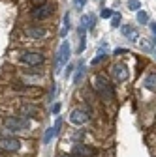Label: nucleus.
<instances>
[{"label": "nucleus", "instance_id": "obj_29", "mask_svg": "<svg viewBox=\"0 0 156 157\" xmlns=\"http://www.w3.org/2000/svg\"><path fill=\"white\" fill-rule=\"evenodd\" d=\"M149 26H150V30H152V34H154V36H156V23H150V25H149Z\"/></svg>", "mask_w": 156, "mask_h": 157}, {"label": "nucleus", "instance_id": "obj_27", "mask_svg": "<svg viewBox=\"0 0 156 157\" xmlns=\"http://www.w3.org/2000/svg\"><path fill=\"white\" fill-rule=\"evenodd\" d=\"M32 2H34V6H42V4L47 2V0H32Z\"/></svg>", "mask_w": 156, "mask_h": 157}, {"label": "nucleus", "instance_id": "obj_4", "mask_svg": "<svg viewBox=\"0 0 156 157\" xmlns=\"http://www.w3.org/2000/svg\"><path fill=\"white\" fill-rule=\"evenodd\" d=\"M70 54H72L70 43H68V41H62L60 47H58L56 58H55V73H60V69H62V67L68 64V60H70Z\"/></svg>", "mask_w": 156, "mask_h": 157}, {"label": "nucleus", "instance_id": "obj_25", "mask_svg": "<svg viewBox=\"0 0 156 157\" xmlns=\"http://www.w3.org/2000/svg\"><path fill=\"white\" fill-rule=\"evenodd\" d=\"M72 71H73V66H68V67H66V73H64V77L68 78V77L72 75Z\"/></svg>", "mask_w": 156, "mask_h": 157}, {"label": "nucleus", "instance_id": "obj_28", "mask_svg": "<svg viewBox=\"0 0 156 157\" xmlns=\"http://www.w3.org/2000/svg\"><path fill=\"white\" fill-rule=\"evenodd\" d=\"M124 52L128 54V51H124V49H115V54H124Z\"/></svg>", "mask_w": 156, "mask_h": 157}, {"label": "nucleus", "instance_id": "obj_3", "mask_svg": "<svg viewBox=\"0 0 156 157\" xmlns=\"http://www.w3.org/2000/svg\"><path fill=\"white\" fill-rule=\"evenodd\" d=\"M17 58H19V62H21V64L30 66V67L42 66V64L45 62V56H43V52H40V51H21Z\"/></svg>", "mask_w": 156, "mask_h": 157}, {"label": "nucleus", "instance_id": "obj_12", "mask_svg": "<svg viewBox=\"0 0 156 157\" xmlns=\"http://www.w3.org/2000/svg\"><path fill=\"white\" fill-rule=\"evenodd\" d=\"M121 32H122V36H126L130 41H138L139 39V34H138V30L135 28H132L130 25H124L122 28H121Z\"/></svg>", "mask_w": 156, "mask_h": 157}, {"label": "nucleus", "instance_id": "obj_13", "mask_svg": "<svg viewBox=\"0 0 156 157\" xmlns=\"http://www.w3.org/2000/svg\"><path fill=\"white\" fill-rule=\"evenodd\" d=\"M94 25H96V17H94L92 13H88V15H83V17H81L79 26H83L85 30H92V28H94Z\"/></svg>", "mask_w": 156, "mask_h": 157}, {"label": "nucleus", "instance_id": "obj_1", "mask_svg": "<svg viewBox=\"0 0 156 157\" xmlns=\"http://www.w3.org/2000/svg\"><path fill=\"white\" fill-rule=\"evenodd\" d=\"M92 88H94L96 95H98L104 103L113 101V86H111V81L105 75H100V73L94 75L92 77Z\"/></svg>", "mask_w": 156, "mask_h": 157}, {"label": "nucleus", "instance_id": "obj_9", "mask_svg": "<svg viewBox=\"0 0 156 157\" xmlns=\"http://www.w3.org/2000/svg\"><path fill=\"white\" fill-rule=\"evenodd\" d=\"M72 155H73V157H94V155H96V150L90 148L88 144L77 142V144H73V148H72Z\"/></svg>", "mask_w": 156, "mask_h": 157}, {"label": "nucleus", "instance_id": "obj_6", "mask_svg": "<svg viewBox=\"0 0 156 157\" xmlns=\"http://www.w3.org/2000/svg\"><path fill=\"white\" fill-rule=\"evenodd\" d=\"M53 13H55V4L45 2V4H42V6H36V8L32 10L30 17L34 19V21H45V19H49Z\"/></svg>", "mask_w": 156, "mask_h": 157}, {"label": "nucleus", "instance_id": "obj_30", "mask_svg": "<svg viewBox=\"0 0 156 157\" xmlns=\"http://www.w3.org/2000/svg\"><path fill=\"white\" fill-rule=\"evenodd\" d=\"M56 157H73V155H68V153H58Z\"/></svg>", "mask_w": 156, "mask_h": 157}, {"label": "nucleus", "instance_id": "obj_5", "mask_svg": "<svg viewBox=\"0 0 156 157\" xmlns=\"http://www.w3.org/2000/svg\"><path fill=\"white\" fill-rule=\"evenodd\" d=\"M21 148H23L21 140L15 139V136H6V135L0 136V151H4V153H15Z\"/></svg>", "mask_w": 156, "mask_h": 157}, {"label": "nucleus", "instance_id": "obj_11", "mask_svg": "<svg viewBox=\"0 0 156 157\" xmlns=\"http://www.w3.org/2000/svg\"><path fill=\"white\" fill-rule=\"evenodd\" d=\"M25 36H27L28 39H43V37L47 36V30L42 28V26L32 25V26H28V28L25 30Z\"/></svg>", "mask_w": 156, "mask_h": 157}, {"label": "nucleus", "instance_id": "obj_17", "mask_svg": "<svg viewBox=\"0 0 156 157\" xmlns=\"http://www.w3.org/2000/svg\"><path fill=\"white\" fill-rule=\"evenodd\" d=\"M138 23L139 25H149V15H147V11H143V10L138 11Z\"/></svg>", "mask_w": 156, "mask_h": 157}, {"label": "nucleus", "instance_id": "obj_24", "mask_svg": "<svg viewBox=\"0 0 156 157\" xmlns=\"http://www.w3.org/2000/svg\"><path fill=\"white\" fill-rule=\"evenodd\" d=\"M60 107H62L60 103H53V107H51V112H53V114H58V112H60Z\"/></svg>", "mask_w": 156, "mask_h": 157}, {"label": "nucleus", "instance_id": "obj_2", "mask_svg": "<svg viewBox=\"0 0 156 157\" xmlns=\"http://www.w3.org/2000/svg\"><path fill=\"white\" fill-rule=\"evenodd\" d=\"M4 127L11 133H21V131H28L32 127V122L30 118H25V116H6L2 120Z\"/></svg>", "mask_w": 156, "mask_h": 157}, {"label": "nucleus", "instance_id": "obj_16", "mask_svg": "<svg viewBox=\"0 0 156 157\" xmlns=\"http://www.w3.org/2000/svg\"><path fill=\"white\" fill-rule=\"evenodd\" d=\"M58 133H56V129H55V125L53 127H49L47 131H45V135H43V144H49L53 139H55V136H56Z\"/></svg>", "mask_w": 156, "mask_h": 157}, {"label": "nucleus", "instance_id": "obj_7", "mask_svg": "<svg viewBox=\"0 0 156 157\" xmlns=\"http://www.w3.org/2000/svg\"><path fill=\"white\" fill-rule=\"evenodd\" d=\"M111 77L115 78V81H119V82H124L128 81V77H130V71H128V66L124 62H117L111 66Z\"/></svg>", "mask_w": 156, "mask_h": 157}, {"label": "nucleus", "instance_id": "obj_15", "mask_svg": "<svg viewBox=\"0 0 156 157\" xmlns=\"http://www.w3.org/2000/svg\"><path fill=\"white\" fill-rule=\"evenodd\" d=\"M83 77H85V66H83V64H79V66H77V69H75L73 84H75V86H79V84H81V81H83Z\"/></svg>", "mask_w": 156, "mask_h": 157}, {"label": "nucleus", "instance_id": "obj_23", "mask_svg": "<svg viewBox=\"0 0 156 157\" xmlns=\"http://www.w3.org/2000/svg\"><path fill=\"white\" fill-rule=\"evenodd\" d=\"M73 4H75V8H77V10H81V8H85L87 0H73Z\"/></svg>", "mask_w": 156, "mask_h": 157}, {"label": "nucleus", "instance_id": "obj_14", "mask_svg": "<svg viewBox=\"0 0 156 157\" xmlns=\"http://www.w3.org/2000/svg\"><path fill=\"white\" fill-rule=\"evenodd\" d=\"M143 86L150 92H156V73H149L145 78H143Z\"/></svg>", "mask_w": 156, "mask_h": 157}, {"label": "nucleus", "instance_id": "obj_21", "mask_svg": "<svg viewBox=\"0 0 156 157\" xmlns=\"http://www.w3.org/2000/svg\"><path fill=\"white\" fill-rule=\"evenodd\" d=\"M68 30H70V15L66 13V15H64V26H62L60 36H66V34H68Z\"/></svg>", "mask_w": 156, "mask_h": 157}, {"label": "nucleus", "instance_id": "obj_26", "mask_svg": "<svg viewBox=\"0 0 156 157\" xmlns=\"http://www.w3.org/2000/svg\"><path fill=\"white\" fill-rule=\"evenodd\" d=\"M73 139H75V140H79V139H83V131H75V135H73Z\"/></svg>", "mask_w": 156, "mask_h": 157}, {"label": "nucleus", "instance_id": "obj_8", "mask_svg": "<svg viewBox=\"0 0 156 157\" xmlns=\"http://www.w3.org/2000/svg\"><path fill=\"white\" fill-rule=\"evenodd\" d=\"M88 118H90V114H88V110L83 109V107H75V109L70 112V122H72L73 125H83V124H87Z\"/></svg>", "mask_w": 156, "mask_h": 157}, {"label": "nucleus", "instance_id": "obj_19", "mask_svg": "<svg viewBox=\"0 0 156 157\" xmlns=\"http://www.w3.org/2000/svg\"><path fill=\"white\" fill-rule=\"evenodd\" d=\"M121 13H113V17H111V26L113 28H119L121 26Z\"/></svg>", "mask_w": 156, "mask_h": 157}, {"label": "nucleus", "instance_id": "obj_10", "mask_svg": "<svg viewBox=\"0 0 156 157\" xmlns=\"http://www.w3.org/2000/svg\"><path fill=\"white\" fill-rule=\"evenodd\" d=\"M38 112H40V109L34 103H21V107H19V116H25V118H36Z\"/></svg>", "mask_w": 156, "mask_h": 157}, {"label": "nucleus", "instance_id": "obj_20", "mask_svg": "<svg viewBox=\"0 0 156 157\" xmlns=\"http://www.w3.org/2000/svg\"><path fill=\"white\" fill-rule=\"evenodd\" d=\"M105 60H107V54H105V52H100V56L92 58V66H100V64L105 62Z\"/></svg>", "mask_w": 156, "mask_h": 157}, {"label": "nucleus", "instance_id": "obj_18", "mask_svg": "<svg viewBox=\"0 0 156 157\" xmlns=\"http://www.w3.org/2000/svg\"><path fill=\"white\" fill-rule=\"evenodd\" d=\"M126 6H128L132 11H139V10H141V2H139V0H128Z\"/></svg>", "mask_w": 156, "mask_h": 157}, {"label": "nucleus", "instance_id": "obj_22", "mask_svg": "<svg viewBox=\"0 0 156 157\" xmlns=\"http://www.w3.org/2000/svg\"><path fill=\"white\" fill-rule=\"evenodd\" d=\"M113 13H115L113 10H107V8H105V10H102L100 17H102V19H111V17H113Z\"/></svg>", "mask_w": 156, "mask_h": 157}]
</instances>
